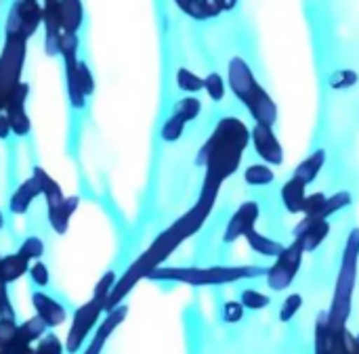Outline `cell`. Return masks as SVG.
Wrapping results in <instances>:
<instances>
[{
	"label": "cell",
	"mask_w": 359,
	"mask_h": 354,
	"mask_svg": "<svg viewBox=\"0 0 359 354\" xmlns=\"http://www.w3.org/2000/svg\"><path fill=\"white\" fill-rule=\"evenodd\" d=\"M244 239L248 241V246L252 248V252H257V254H261V256H265V258H278V256L284 252V248H286V246H282L280 241H273V239L265 237V235L259 233L257 229H252Z\"/></svg>",
	"instance_id": "d4e9b609"
},
{
	"label": "cell",
	"mask_w": 359,
	"mask_h": 354,
	"mask_svg": "<svg viewBox=\"0 0 359 354\" xmlns=\"http://www.w3.org/2000/svg\"><path fill=\"white\" fill-rule=\"evenodd\" d=\"M27 94H29V84L27 82H21L13 94L8 97L6 101V107H4V115L8 118V124H11V132L15 136H27L29 130H32V120L29 115L25 113V101H27Z\"/></svg>",
	"instance_id": "7c38bea8"
},
{
	"label": "cell",
	"mask_w": 359,
	"mask_h": 354,
	"mask_svg": "<svg viewBox=\"0 0 359 354\" xmlns=\"http://www.w3.org/2000/svg\"><path fill=\"white\" fill-rule=\"evenodd\" d=\"M303 256H305V250H303V243L294 237V241L290 246L284 248V252L276 258V262L271 267H267V285L273 290V292H284L292 285L294 277L299 275L301 271V264H303Z\"/></svg>",
	"instance_id": "9c48e42d"
},
{
	"label": "cell",
	"mask_w": 359,
	"mask_h": 354,
	"mask_svg": "<svg viewBox=\"0 0 359 354\" xmlns=\"http://www.w3.org/2000/svg\"><path fill=\"white\" fill-rule=\"evenodd\" d=\"M267 267H160L147 279L154 281H175L194 288H210V285H229L236 281L265 277Z\"/></svg>",
	"instance_id": "3957f363"
},
{
	"label": "cell",
	"mask_w": 359,
	"mask_h": 354,
	"mask_svg": "<svg viewBox=\"0 0 359 354\" xmlns=\"http://www.w3.org/2000/svg\"><path fill=\"white\" fill-rule=\"evenodd\" d=\"M301 306H303V298H301L299 294H290V296L284 300V304H282L280 319H282L284 323L292 321V319L297 317V313L301 311Z\"/></svg>",
	"instance_id": "8d00e7d4"
},
{
	"label": "cell",
	"mask_w": 359,
	"mask_h": 354,
	"mask_svg": "<svg viewBox=\"0 0 359 354\" xmlns=\"http://www.w3.org/2000/svg\"><path fill=\"white\" fill-rule=\"evenodd\" d=\"M103 313H105V302H101L97 298H90L88 302H84L82 306L76 309V313L72 317V325H69L67 338L63 342L65 353L78 354L82 351L86 338L97 330Z\"/></svg>",
	"instance_id": "ba28073f"
},
{
	"label": "cell",
	"mask_w": 359,
	"mask_h": 354,
	"mask_svg": "<svg viewBox=\"0 0 359 354\" xmlns=\"http://www.w3.org/2000/svg\"><path fill=\"white\" fill-rule=\"evenodd\" d=\"M250 130L238 118H223L212 130L210 139L198 153V166L206 168L202 193L204 197L217 199L223 183L240 168L242 155L248 147Z\"/></svg>",
	"instance_id": "7a4b0ae2"
},
{
	"label": "cell",
	"mask_w": 359,
	"mask_h": 354,
	"mask_svg": "<svg viewBox=\"0 0 359 354\" xmlns=\"http://www.w3.org/2000/svg\"><path fill=\"white\" fill-rule=\"evenodd\" d=\"M324 162H326V151H324V149H318L316 153H311L309 157H305V160L299 164V168L294 170L292 176H297L299 180H303L305 185H309V183H313L316 176L322 172Z\"/></svg>",
	"instance_id": "cb8c5ba5"
},
{
	"label": "cell",
	"mask_w": 359,
	"mask_h": 354,
	"mask_svg": "<svg viewBox=\"0 0 359 354\" xmlns=\"http://www.w3.org/2000/svg\"><path fill=\"white\" fill-rule=\"evenodd\" d=\"M227 76H229V88L246 105V109L250 111L255 122L273 128V124L278 120V107H276L273 99L267 94V90L255 78L250 65L242 57H233L229 61Z\"/></svg>",
	"instance_id": "277c9868"
},
{
	"label": "cell",
	"mask_w": 359,
	"mask_h": 354,
	"mask_svg": "<svg viewBox=\"0 0 359 354\" xmlns=\"http://www.w3.org/2000/svg\"><path fill=\"white\" fill-rule=\"evenodd\" d=\"M185 120L183 118H179L177 113H172L166 122H164V126H162V139L166 141V143H177L181 136H183V130H185Z\"/></svg>",
	"instance_id": "4dcf8cb0"
},
{
	"label": "cell",
	"mask_w": 359,
	"mask_h": 354,
	"mask_svg": "<svg viewBox=\"0 0 359 354\" xmlns=\"http://www.w3.org/2000/svg\"><path fill=\"white\" fill-rule=\"evenodd\" d=\"M42 195V187H40V180H38V176H29V178H25L17 189H15V193L11 195V199H8V210L15 214V216H21V214H25L27 210H29V206H32V201L36 199V197H40Z\"/></svg>",
	"instance_id": "ac0fdd59"
},
{
	"label": "cell",
	"mask_w": 359,
	"mask_h": 354,
	"mask_svg": "<svg viewBox=\"0 0 359 354\" xmlns=\"http://www.w3.org/2000/svg\"><path fill=\"white\" fill-rule=\"evenodd\" d=\"M48 332V327L44 325V321L40 319V317H29V319H25L23 323H19V336H21V340L25 342V344H29V346H34V342H38L44 334Z\"/></svg>",
	"instance_id": "484cf974"
},
{
	"label": "cell",
	"mask_w": 359,
	"mask_h": 354,
	"mask_svg": "<svg viewBox=\"0 0 359 354\" xmlns=\"http://www.w3.org/2000/svg\"><path fill=\"white\" fill-rule=\"evenodd\" d=\"M27 275H29L32 283L38 285V288H46L50 283V273H48V269H46V264L42 260H36L34 264H29Z\"/></svg>",
	"instance_id": "d590c367"
},
{
	"label": "cell",
	"mask_w": 359,
	"mask_h": 354,
	"mask_svg": "<svg viewBox=\"0 0 359 354\" xmlns=\"http://www.w3.org/2000/svg\"><path fill=\"white\" fill-rule=\"evenodd\" d=\"M187 17L196 19V21H206V19H215L221 15V8L217 4V0H172Z\"/></svg>",
	"instance_id": "7402d4cb"
},
{
	"label": "cell",
	"mask_w": 359,
	"mask_h": 354,
	"mask_svg": "<svg viewBox=\"0 0 359 354\" xmlns=\"http://www.w3.org/2000/svg\"><path fill=\"white\" fill-rule=\"evenodd\" d=\"M17 252L27 262H36V260H40L44 256V241L40 237H27V239H23V243L19 246Z\"/></svg>",
	"instance_id": "1f68e13d"
},
{
	"label": "cell",
	"mask_w": 359,
	"mask_h": 354,
	"mask_svg": "<svg viewBox=\"0 0 359 354\" xmlns=\"http://www.w3.org/2000/svg\"><path fill=\"white\" fill-rule=\"evenodd\" d=\"M240 304L244 306V311H263L271 304V298L255 288H246L240 294Z\"/></svg>",
	"instance_id": "83f0119b"
},
{
	"label": "cell",
	"mask_w": 359,
	"mask_h": 354,
	"mask_svg": "<svg viewBox=\"0 0 359 354\" xmlns=\"http://www.w3.org/2000/svg\"><path fill=\"white\" fill-rule=\"evenodd\" d=\"M252 143H255V149L257 153L261 155V160L265 164H271V166H280L284 162V149L273 132L271 126H265V124H255L252 128Z\"/></svg>",
	"instance_id": "5bb4252c"
},
{
	"label": "cell",
	"mask_w": 359,
	"mask_h": 354,
	"mask_svg": "<svg viewBox=\"0 0 359 354\" xmlns=\"http://www.w3.org/2000/svg\"><path fill=\"white\" fill-rule=\"evenodd\" d=\"M177 86L183 90V92H189V94H196L204 88V78H200L198 73H194L191 69H185L181 67L177 71Z\"/></svg>",
	"instance_id": "f1b7e54d"
},
{
	"label": "cell",
	"mask_w": 359,
	"mask_h": 354,
	"mask_svg": "<svg viewBox=\"0 0 359 354\" xmlns=\"http://www.w3.org/2000/svg\"><path fill=\"white\" fill-rule=\"evenodd\" d=\"M358 264H359V229H353L339 269L337 285H334V296L332 304L326 311L328 313V323L332 330H347V321L351 317V306H353V292L358 283Z\"/></svg>",
	"instance_id": "5b68a950"
},
{
	"label": "cell",
	"mask_w": 359,
	"mask_h": 354,
	"mask_svg": "<svg viewBox=\"0 0 359 354\" xmlns=\"http://www.w3.org/2000/svg\"><path fill=\"white\" fill-rule=\"evenodd\" d=\"M27 346L29 344H25L19 336V323L15 321V317H0V351L13 354Z\"/></svg>",
	"instance_id": "44dd1931"
},
{
	"label": "cell",
	"mask_w": 359,
	"mask_h": 354,
	"mask_svg": "<svg viewBox=\"0 0 359 354\" xmlns=\"http://www.w3.org/2000/svg\"><path fill=\"white\" fill-rule=\"evenodd\" d=\"M13 132H11V124H8V118L4 113H0V141L8 139Z\"/></svg>",
	"instance_id": "f35d334b"
},
{
	"label": "cell",
	"mask_w": 359,
	"mask_h": 354,
	"mask_svg": "<svg viewBox=\"0 0 359 354\" xmlns=\"http://www.w3.org/2000/svg\"><path fill=\"white\" fill-rule=\"evenodd\" d=\"M259 214H261L259 204H255V201H244V204L236 210V214L231 216V220H229V225H227V229H225L223 241H225V243H233V241H238L240 237H246V235L255 229V225H257V220H259Z\"/></svg>",
	"instance_id": "9a60e30c"
},
{
	"label": "cell",
	"mask_w": 359,
	"mask_h": 354,
	"mask_svg": "<svg viewBox=\"0 0 359 354\" xmlns=\"http://www.w3.org/2000/svg\"><path fill=\"white\" fill-rule=\"evenodd\" d=\"M305 199H307V185L303 180H299L297 176H292L282 189V201H284L286 210L292 214L303 212Z\"/></svg>",
	"instance_id": "603a6c76"
},
{
	"label": "cell",
	"mask_w": 359,
	"mask_h": 354,
	"mask_svg": "<svg viewBox=\"0 0 359 354\" xmlns=\"http://www.w3.org/2000/svg\"><path fill=\"white\" fill-rule=\"evenodd\" d=\"M29 264L32 262H27L19 252L8 254V256H2L0 258V281L4 285H11V283L19 281L23 275H27Z\"/></svg>",
	"instance_id": "ffe728a7"
},
{
	"label": "cell",
	"mask_w": 359,
	"mask_h": 354,
	"mask_svg": "<svg viewBox=\"0 0 359 354\" xmlns=\"http://www.w3.org/2000/svg\"><path fill=\"white\" fill-rule=\"evenodd\" d=\"M328 233H330L328 220H322V218H305L297 227V235L294 237L303 243V250L307 254V252L318 250L324 243V239L328 237Z\"/></svg>",
	"instance_id": "e0dca14e"
},
{
	"label": "cell",
	"mask_w": 359,
	"mask_h": 354,
	"mask_svg": "<svg viewBox=\"0 0 359 354\" xmlns=\"http://www.w3.org/2000/svg\"><path fill=\"white\" fill-rule=\"evenodd\" d=\"M126 315H128V306H126V304H122V306H118V309L105 313V317L99 321V325H97V330H95V334H93V340L88 342V346L84 348V353L82 354L103 353V348L107 346V342H109V338L114 336V332L126 321Z\"/></svg>",
	"instance_id": "4fadbf2b"
},
{
	"label": "cell",
	"mask_w": 359,
	"mask_h": 354,
	"mask_svg": "<svg viewBox=\"0 0 359 354\" xmlns=\"http://www.w3.org/2000/svg\"><path fill=\"white\" fill-rule=\"evenodd\" d=\"M116 279H118V275H116L114 271H107V273L97 281V285H95V290H93V298H97V300H101V302H107V298H109V294H111V290H114V285H116Z\"/></svg>",
	"instance_id": "e575fe53"
},
{
	"label": "cell",
	"mask_w": 359,
	"mask_h": 354,
	"mask_svg": "<svg viewBox=\"0 0 359 354\" xmlns=\"http://www.w3.org/2000/svg\"><path fill=\"white\" fill-rule=\"evenodd\" d=\"M36 354H63L65 353V346L63 342L59 340V336L46 332L38 342H36V348H34Z\"/></svg>",
	"instance_id": "d6a6232c"
},
{
	"label": "cell",
	"mask_w": 359,
	"mask_h": 354,
	"mask_svg": "<svg viewBox=\"0 0 359 354\" xmlns=\"http://www.w3.org/2000/svg\"><path fill=\"white\" fill-rule=\"evenodd\" d=\"M32 306H34L36 317H40L48 330H55V327H59V325H63L67 321L65 306L46 292H34L32 294Z\"/></svg>",
	"instance_id": "2e32d148"
},
{
	"label": "cell",
	"mask_w": 359,
	"mask_h": 354,
	"mask_svg": "<svg viewBox=\"0 0 359 354\" xmlns=\"http://www.w3.org/2000/svg\"><path fill=\"white\" fill-rule=\"evenodd\" d=\"M34 176H38L40 187H42V197L46 199V210H48V222L53 227V231L57 235H65L72 222V216L80 204L78 195H69L65 197V193L61 191L59 183L40 166L34 168Z\"/></svg>",
	"instance_id": "8992f818"
},
{
	"label": "cell",
	"mask_w": 359,
	"mask_h": 354,
	"mask_svg": "<svg viewBox=\"0 0 359 354\" xmlns=\"http://www.w3.org/2000/svg\"><path fill=\"white\" fill-rule=\"evenodd\" d=\"M25 52L27 40L19 36H4V46L0 52V111H4L8 97L21 84Z\"/></svg>",
	"instance_id": "52a82bcc"
},
{
	"label": "cell",
	"mask_w": 359,
	"mask_h": 354,
	"mask_svg": "<svg viewBox=\"0 0 359 354\" xmlns=\"http://www.w3.org/2000/svg\"><path fill=\"white\" fill-rule=\"evenodd\" d=\"M40 25H42V4L36 0H17L8 10L4 36H19L23 40H29Z\"/></svg>",
	"instance_id": "30bf717a"
},
{
	"label": "cell",
	"mask_w": 359,
	"mask_h": 354,
	"mask_svg": "<svg viewBox=\"0 0 359 354\" xmlns=\"http://www.w3.org/2000/svg\"><path fill=\"white\" fill-rule=\"evenodd\" d=\"M200 111H202L200 99H196V97H183L181 101H177L172 113H177L179 118H183V120L189 124V122H194V120L200 115Z\"/></svg>",
	"instance_id": "f546056e"
},
{
	"label": "cell",
	"mask_w": 359,
	"mask_h": 354,
	"mask_svg": "<svg viewBox=\"0 0 359 354\" xmlns=\"http://www.w3.org/2000/svg\"><path fill=\"white\" fill-rule=\"evenodd\" d=\"M13 354H36L34 353V346H27V348H21V351H17V353Z\"/></svg>",
	"instance_id": "60d3db41"
},
{
	"label": "cell",
	"mask_w": 359,
	"mask_h": 354,
	"mask_svg": "<svg viewBox=\"0 0 359 354\" xmlns=\"http://www.w3.org/2000/svg\"><path fill=\"white\" fill-rule=\"evenodd\" d=\"M223 319H225V323H240L242 319H244V306L240 304V302H227L225 306H223Z\"/></svg>",
	"instance_id": "74e56055"
},
{
	"label": "cell",
	"mask_w": 359,
	"mask_h": 354,
	"mask_svg": "<svg viewBox=\"0 0 359 354\" xmlns=\"http://www.w3.org/2000/svg\"><path fill=\"white\" fill-rule=\"evenodd\" d=\"M84 19L82 0H59V21L63 34H78Z\"/></svg>",
	"instance_id": "d6986e66"
},
{
	"label": "cell",
	"mask_w": 359,
	"mask_h": 354,
	"mask_svg": "<svg viewBox=\"0 0 359 354\" xmlns=\"http://www.w3.org/2000/svg\"><path fill=\"white\" fill-rule=\"evenodd\" d=\"M273 178H276V174L267 164H252L244 170V180L250 187H267L273 183Z\"/></svg>",
	"instance_id": "4316f807"
},
{
	"label": "cell",
	"mask_w": 359,
	"mask_h": 354,
	"mask_svg": "<svg viewBox=\"0 0 359 354\" xmlns=\"http://www.w3.org/2000/svg\"><path fill=\"white\" fill-rule=\"evenodd\" d=\"M65 84L67 99L74 109H84L86 97L95 92V78L88 65L80 59H65Z\"/></svg>",
	"instance_id": "8fae6325"
},
{
	"label": "cell",
	"mask_w": 359,
	"mask_h": 354,
	"mask_svg": "<svg viewBox=\"0 0 359 354\" xmlns=\"http://www.w3.org/2000/svg\"><path fill=\"white\" fill-rule=\"evenodd\" d=\"M204 90L208 92V97L212 101H223V97H225V80L217 71H212V73H208L204 78Z\"/></svg>",
	"instance_id": "836d02e7"
},
{
	"label": "cell",
	"mask_w": 359,
	"mask_h": 354,
	"mask_svg": "<svg viewBox=\"0 0 359 354\" xmlns=\"http://www.w3.org/2000/svg\"><path fill=\"white\" fill-rule=\"evenodd\" d=\"M36 2H38V0H36Z\"/></svg>",
	"instance_id": "ee69618b"
},
{
	"label": "cell",
	"mask_w": 359,
	"mask_h": 354,
	"mask_svg": "<svg viewBox=\"0 0 359 354\" xmlns=\"http://www.w3.org/2000/svg\"><path fill=\"white\" fill-rule=\"evenodd\" d=\"M4 229V214H2V210H0V231Z\"/></svg>",
	"instance_id": "b9f144b4"
},
{
	"label": "cell",
	"mask_w": 359,
	"mask_h": 354,
	"mask_svg": "<svg viewBox=\"0 0 359 354\" xmlns=\"http://www.w3.org/2000/svg\"><path fill=\"white\" fill-rule=\"evenodd\" d=\"M0 354H6V353H2V351H0Z\"/></svg>",
	"instance_id": "7bdbcfd3"
},
{
	"label": "cell",
	"mask_w": 359,
	"mask_h": 354,
	"mask_svg": "<svg viewBox=\"0 0 359 354\" xmlns=\"http://www.w3.org/2000/svg\"><path fill=\"white\" fill-rule=\"evenodd\" d=\"M215 201L217 199H210V197H202L194 204V208L189 212H185L181 218H177L166 231H162L154 241L151 246L116 279V285L105 302V313L118 309L124 304V300L128 298V294L143 281L147 279L156 269H160L164 264V260L168 256H172L177 252V248L187 241L189 237H194L202 227L204 222L208 220L212 208H215Z\"/></svg>",
	"instance_id": "6da1fadb"
},
{
	"label": "cell",
	"mask_w": 359,
	"mask_h": 354,
	"mask_svg": "<svg viewBox=\"0 0 359 354\" xmlns=\"http://www.w3.org/2000/svg\"><path fill=\"white\" fill-rule=\"evenodd\" d=\"M217 4H219V8L223 13V10H231L238 4V0H217Z\"/></svg>",
	"instance_id": "ab89813d"
},
{
	"label": "cell",
	"mask_w": 359,
	"mask_h": 354,
	"mask_svg": "<svg viewBox=\"0 0 359 354\" xmlns=\"http://www.w3.org/2000/svg\"><path fill=\"white\" fill-rule=\"evenodd\" d=\"M0 258H2V256H0Z\"/></svg>",
	"instance_id": "f6af8a7d"
}]
</instances>
